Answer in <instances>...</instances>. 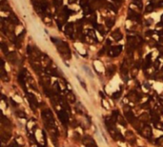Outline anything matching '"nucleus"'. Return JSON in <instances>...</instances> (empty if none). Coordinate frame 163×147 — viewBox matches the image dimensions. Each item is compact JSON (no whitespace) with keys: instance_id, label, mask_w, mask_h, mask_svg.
<instances>
[{"instance_id":"e433bc0d","label":"nucleus","mask_w":163,"mask_h":147,"mask_svg":"<svg viewBox=\"0 0 163 147\" xmlns=\"http://www.w3.org/2000/svg\"><path fill=\"white\" fill-rule=\"evenodd\" d=\"M99 95H100V97H101V98H103V99H104V98H105V96H104V94H103V93H102V92H99Z\"/></svg>"},{"instance_id":"9d476101","label":"nucleus","mask_w":163,"mask_h":147,"mask_svg":"<svg viewBox=\"0 0 163 147\" xmlns=\"http://www.w3.org/2000/svg\"><path fill=\"white\" fill-rule=\"evenodd\" d=\"M65 34L67 36H70L71 38H72L73 36V25L72 23H70L66 26V29H65Z\"/></svg>"},{"instance_id":"412c9836","label":"nucleus","mask_w":163,"mask_h":147,"mask_svg":"<svg viewBox=\"0 0 163 147\" xmlns=\"http://www.w3.org/2000/svg\"><path fill=\"white\" fill-rule=\"evenodd\" d=\"M7 57H8V59H9L11 62H13V63H14V62L16 61V54H15V53H9V54H7Z\"/></svg>"},{"instance_id":"4be33fe9","label":"nucleus","mask_w":163,"mask_h":147,"mask_svg":"<svg viewBox=\"0 0 163 147\" xmlns=\"http://www.w3.org/2000/svg\"><path fill=\"white\" fill-rule=\"evenodd\" d=\"M116 120L118 121V123H119L120 125H122V126H124V127H126V126H127V122L125 121L124 118H123V117H121L120 115H118V117H117Z\"/></svg>"},{"instance_id":"393cba45","label":"nucleus","mask_w":163,"mask_h":147,"mask_svg":"<svg viewBox=\"0 0 163 147\" xmlns=\"http://www.w3.org/2000/svg\"><path fill=\"white\" fill-rule=\"evenodd\" d=\"M120 96H121V90L116 91L115 93H114V94L112 95V98H113L114 99H118V98H120Z\"/></svg>"},{"instance_id":"c85d7f7f","label":"nucleus","mask_w":163,"mask_h":147,"mask_svg":"<svg viewBox=\"0 0 163 147\" xmlns=\"http://www.w3.org/2000/svg\"><path fill=\"white\" fill-rule=\"evenodd\" d=\"M1 48H2V51H3L6 54H8V47H7L4 43H1Z\"/></svg>"},{"instance_id":"1a4fd4ad","label":"nucleus","mask_w":163,"mask_h":147,"mask_svg":"<svg viewBox=\"0 0 163 147\" xmlns=\"http://www.w3.org/2000/svg\"><path fill=\"white\" fill-rule=\"evenodd\" d=\"M115 121H116V119L114 118L113 117H107L105 119V124L108 127V129L115 128Z\"/></svg>"},{"instance_id":"c9c22d12","label":"nucleus","mask_w":163,"mask_h":147,"mask_svg":"<svg viewBox=\"0 0 163 147\" xmlns=\"http://www.w3.org/2000/svg\"><path fill=\"white\" fill-rule=\"evenodd\" d=\"M97 30H98V31H99V32H100V33H101L102 34H104V31H103V27H102L101 25H99V26H97Z\"/></svg>"},{"instance_id":"cd10ccee","label":"nucleus","mask_w":163,"mask_h":147,"mask_svg":"<svg viewBox=\"0 0 163 147\" xmlns=\"http://www.w3.org/2000/svg\"><path fill=\"white\" fill-rule=\"evenodd\" d=\"M16 115H17L19 118H26V114H25L24 112H22V111H17V112H16Z\"/></svg>"},{"instance_id":"bb28decb","label":"nucleus","mask_w":163,"mask_h":147,"mask_svg":"<svg viewBox=\"0 0 163 147\" xmlns=\"http://www.w3.org/2000/svg\"><path fill=\"white\" fill-rule=\"evenodd\" d=\"M154 126L156 127V129H158V130H161V131H163V123H162V122L158 121L157 123H155V124H154Z\"/></svg>"},{"instance_id":"0eeeda50","label":"nucleus","mask_w":163,"mask_h":147,"mask_svg":"<svg viewBox=\"0 0 163 147\" xmlns=\"http://www.w3.org/2000/svg\"><path fill=\"white\" fill-rule=\"evenodd\" d=\"M127 98H128V99H129L130 101H132V102H137L142 97H140V95H139L136 91H131V92L128 94Z\"/></svg>"},{"instance_id":"7c9ffc66","label":"nucleus","mask_w":163,"mask_h":147,"mask_svg":"<svg viewBox=\"0 0 163 147\" xmlns=\"http://www.w3.org/2000/svg\"><path fill=\"white\" fill-rule=\"evenodd\" d=\"M106 24H107V26H108L109 28H111V27H113V25H114V21L111 20V19H107V20H106Z\"/></svg>"},{"instance_id":"dca6fc26","label":"nucleus","mask_w":163,"mask_h":147,"mask_svg":"<svg viewBox=\"0 0 163 147\" xmlns=\"http://www.w3.org/2000/svg\"><path fill=\"white\" fill-rule=\"evenodd\" d=\"M151 118H152V121L153 124H155L159 121V116L155 111H151Z\"/></svg>"},{"instance_id":"39448f33","label":"nucleus","mask_w":163,"mask_h":147,"mask_svg":"<svg viewBox=\"0 0 163 147\" xmlns=\"http://www.w3.org/2000/svg\"><path fill=\"white\" fill-rule=\"evenodd\" d=\"M122 51V46L121 45H118V46H114V47H111L110 50L108 51V54L112 57H115V56H117Z\"/></svg>"},{"instance_id":"ddd939ff","label":"nucleus","mask_w":163,"mask_h":147,"mask_svg":"<svg viewBox=\"0 0 163 147\" xmlns=\"http://www.w3.org/2000/svg\"><path fill=\"white\" fill-rule=\"evenodd\" d=\"M66 98H67L70 102H72V103H74L75 100H76V98H75L74 94H73L72 91H67V92H66Z\"/></svg>"},{"instance_id":"473e14b6","label":"nucleus","mask_w":163,"mask_h":147,"mask_svg":"<svg viewBox=\"0 0 163 147\" xmlns=\"http://www.w3.org/2000/svg\"><path fill=\"white\" fill-rule=\"evenodd\" d=\"M144 104H145V105H142L143 108H145V109H150V107H151L150 102H146V103H144Z\"/></svg>"},{"instance_id":"2eb2a0df","label":"nucleus","mask_w":163,"mask_h":147,"mask_svg":"<svg viewBox=\"0 0 163 147\" xmlns=\"http://www.w3.org/2000/svg\"><path fill=\"white\" fill-rule=\"evenodd\" d=\"M41 61L44 63V65L46 66V68L49 67V65L52 63V62H51V59L49 58V56H48L47 54H41Z\"/></svg>"},{"instance_id":"9b49d317","label":"nucleus","mask_w":163,"mask_h":147,"mask_svg":"<svg viewBox=\"0 0 163 147\" xmlns=\"http://www.w3.org/2000/svg\"><path fill=\"white\" fill-rule=\"evenodd\" d=\"M125 138H126L129 142H131V143H134V142L135 141V137H134V133H133L132 131H127V132H126V134H125Z\"/></svg>"},{"instance_id":"20e7f679","label":"nucleus","mask_w":163,"mask_h":147,"mask_svg":"<svg viewBox=\"0 0 163 147\" xmlns=\"http://www.w3.org/2000/svg\"><path fill=\"white\" fill-rule=\"evenodd\" d=\"M57 116H58V118L60 119V121L64 125H67L68 124V122H69V114L66 111H64L63 109L57 111Z\"/></svg>"},{"instance_id":"423d86ee","label":"nucleus","mask_w":163,"mask_h":147,"mask_svg":"<svg viewBox=\"0 0 163 147\" xmlns=\"http://www.w3.org/2000/svg\"><path fill=\"white\" fill-rule=\"evenodd\" d=\"M140 135L143 137H146V138H150L152 137V127L150 125H145L140 131H139Z\"/></svg>"},{"instance_id":"f8f14e48","label":"nucleus","mask_w":163,"mask_h":147,"mask_svg":"<svg viewBox=\"0 0 163 147\" xmlns=\"http://www.w3.org/2000/svg\"><path fill=\"white\" fill-rule=\"evenodd\" d=\"M125 117H126L127 120H128L129 122H131L132 124L136 120L135 118H134V114H133V112H132L131 110L128 111V112H125Z\"/></svg>"},{"instance_id":"c756f323","label":"nucleus","mask_w":163,"mask_h":147,"mask_svg":"<svg viewBox=\"0 0 163 147\" xmlns=\"http://www.w3.org/2000/svg\"><path fill=\"white\" fill-rule=\"evenodd\" d=\"M83 69H84V70H85V71H86V72L88 73V75H89L90 77H92V78L94 77V76H93V74H92V72L90 71V69H89V68H88L87 66H83Z\"/></svg>"},{"instance_id":"f257e3e1","label":"nucleus","mask_w":163,"mask_h":147,"mask_svg":"<svg viewBox=\"0 0 163 147\" xmlns=\"http://www.w3.org/2000/svg\"><path fill=\"white\" fill-rule=\"evenodd\" d=\"M52 41L56 45L57 47V50L58 52L60 53V54H62L66 59H69L71 57V53H70V48L69 46L67 45L66 42L64 41H61V40H58L54 37H52Z\"/></svg>"},{"instance_id":"aec40b11","label":"nucleus","mask_w":163,"mask_h":147,"mask_svg":"<svg viewBox=\"0 0 163 147\" xmlns=\"http://www.w3.org/2000/svg\"><path fill=\"white\" fill-rule=\"evenodd\" d=\"M115 72V67L114 65H111V66H110V67H108V68H107V70H106L107 75H108L110 78L114 75Z\"/></svg>"},{"instance_id":"7ed1b4c3","label":"nucleus","mask_w":163,"mask_h":147,"mask_svg":"<svg viewBox=\"0 0 163 147\" xmlns=\"http://www.w3.org/2000/svg\"><path fill=\"white\" fill-rule=\"evenodd\" d=\"M26 96H27V99H28V101H29V104H30L31 108H32L34 111H35L36 108H37L38 105H39V104H38V101H37V99H36V98H35L34 95L32 94V93H27Z\"/></svg>"},{"instance_id":"f03ea898","label":"nucleus","mask_w":163,"mask_h":147,"mask_svg":"<svg viewBox=\"0 0 163 147\" xmlns=\"http://www.w3.org/2000/svg\"><path fill=\"white\" fill-rule=\"evenodd\" d=\"M42 118L45 122V125L48 124H54V118H53V112L50 109H46L42 112Z\"/></svg>"},{"instance_id":"5701e85b","label":"nucleus","mask_w":163,"mask_h":147,"mask_svg":"<svg viewBox=\"0 0 163 147\" xmlns=\"http://www.w3.org/2000/svg\"><path fill=\"white\" fill-rule=\"evenodd\" d=\"M75 110L78 114H82V112H84V108L82 105H81V103H77L75 105Z\"/></svg>"},{"instance_id":"72a5a7b5","label":"nucleus","mask_w":163,"mask_h":147,"mask_svg":"<svg viewBox=\"0 0 163 147\" xmlns=\"http://www.w3.org/2000/svg\"><path fill=\"white\" fill-rule=\"evenodd\" d=\"M10 100H11V102H12V104H13V106H14V107H17V106H18V103H17L16 101H14V100L13 98H11Z\"/></svg>"},{"instance_id":"58836bf2","label":"nucleus","mask_w":163,"mask_h":147,"mask_svg":"<svg viewBox=\"0 0 163 147\" xmlns=\"http://www.w3.org/2000/svg\"><path fill=\"white\" fill-rule=\"evenodd\" d=\"M8 147H12V146H11V145H10V146H8Z\"/></svg>"},{"instance_id":"6e6552de","label":"nucleus","mask_w":163,"mask_h":147,"mask_svg":"<svg viewBox=\"0 0 163 147\" xmlns=\"http://www.w3.org/2000/svg\"><path fill=\"white\" fill-rule=\"evenodd\" d=\"M39 76H40V79H41L44 87H49V85L51 84V78H50V76L48 75V74H46V73H41Z\"/></svg>"},{"instance_id":"4c0bfd02","label":"nucleus","mask_w":163,"mask_h":147,"mask_svg":"<svg viewBox=\"0 0 163 147\" xmlns=\"http://www.w3.org/2000/svg\"><path fill=\"white\" fill-rule=\"evenodd\" d=\"M37 147H42V146H41V145H39V144H38V146H37Z\"/></svg>"},{"instance_id":"2f4dec72","label":"nucleus","mask_w":163,"mask_h":147,"mask_svg":"<svg viewBox=\"0 0 163 147\" xmlns=\"http://www.w3.org/2000/svg\"><path fill=\"white\" fill-rule=\"evenodd\" d=\"M78 79H79V82H80V84H81V86H82V87H83V88H84L85 90H87V87H86V84H85V83H84V82H83L82 80H81V79H80L79 78H78Z\"/></svg>"},{"instance_id":"a878e982","label":"nucleus","mask_w":163,"mask_h":147,"mask_svg":"<svg viewBox=\"0 0 163 147\" xmlns=\"http://www.w3.org/2000/svg\"><path fill=\"white\" fill-rule=\"evenodd\" d=\"M155 142H156V144H157L158 146L163 147V136H161V137H159L158 138H156Z\"/></svg>"},{"instance_id":"6ab92c4d","label":"nucleus","mask_w":163,"mask_h":147,"mask_svg":"<svg viewBox=\"0 0 163 147\" xmlns=\"http://www.w3.org/2000/svg\"><path fill=\"white\" fill-rule=\"evenodd\" d=\"M138 119H139L140 121H142L143 123H145V122H148V121H149V119H150V117H149V115H148V114H145V113H143L142 115H140V116H139Z\"/></svg>"},{"instance_id":"f704fd0d","label":"nucleus","mask_w":163,"mask_h":147,"mask_svg":"<svg viewBox=\"0 0 163 147\" xmlns=\"http://www.w3.org/2000/svg\"><path fill=\"white\" fill-rule=\"evenodd\" d=\"M151 11H153V8H152V5L150 4V5H148V6H147V9H146V13H149V12H151Z\"/></svg>"},{"instance_id":"f3484780","label":"nucleus","mask_w":163,"mask_h":147,"mask_svg":"<svg viewBox=\"0 0 163 147\" xmlns=\"http://www.w3.org/2000/svg\"><path fill=\"white\" fill-rule=\"evenodd\" d=\"M151 54H149L147 56H146V58H145V62H144V64H143V67H144V70H147L149 67H150V65H151Z\"/></svg>"},{"instance_id":"a211bd4d","label":"nucleus","mask_w":163,"mask_h":147,"mask_svg":"<svg viewBox=\"0 0 163 147\" xmlns=\"http://www.w3.org/2000/svg\"><path fill=\"white\" fill-rule=\"evenodd\" d=\"M112 36H113V37L115 38V40H116V41H119V40L122 39V34H120V32H119L118 30H116L115 32H114L113 34H112Z\"/></svg>"},{"instance_id":"4468645a","label":"nucleus","mask_w":163,"mask_h":147,"mask_svg":"<svg viewBox=\"0 0 163 147\" xmlns=\"http://www.w3.org/2000/svg\"><path fill=\"white\" fill-rule=\"evenodd\" d=\"M83 143H84V145H86L87 147H89V146H91L92 144H94L96 142H95V140H94L93 137H91L89 136H86V137H83Z\"/></svg>"},{"instance_id":"b1692460","label":"nucleus","mask_w":163,"mask_h":147,"mask_svg":"<svg viewBox=\"0 0 163 147\" xmlns=\"http://www.w3.org/2000/svg\"><path fill=\"white\" fill-rule=\"evenodd\" d=\"M137 73H138V68L137 67H134L133 70H132V72H131V76H132L133 78H134L137 76Z\"/></svg>"}]
</instances>
